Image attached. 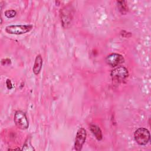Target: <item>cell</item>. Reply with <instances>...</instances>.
<instances>
[{
  "instance_id": "6da1fadb",
  "label": "cell",
  "mask_w": 151,
  "mask_h": 151,
  "mask_svg": "<svg viewBox=\"0 0 151 151\" xmlns=\"http://www.w3.org/2000/svg\"><path fill=\"white\" fill-rule=\"evenodd\" d=\"M73 17V8L70 5L64 6L60 11V18L62 25L67 28L70 27Z\"/></svg>"
},
{
  "instance_id": "8fae6325",
  "label": "cell",
  "mask_w": 151,
  "mask_h": 151,
  "mask_svg": "<svg viewBox=\"0 0 151 151\" xmlns=\"http://www.w3.org/2000/svg\"><path fill=\"white\" fill-rule=\"evenodd\" d=\"M22 150H35L33 146H32V145L31 144V142H30L29 139H28L27 140L25 141V142L24 143V144L22 146Z\"/></svg>"
},
{
  "instance_id": "5b68a950",
  "label": "cell",
  "mask_w": 151,
  "mask_h": 151,
  "mask_svg": "<svg viewBox=\"0 0 151 151\" xmlns=\"http://www.w3.org/2000/svg\"><path fill=\"white\" fill-rule=\"evenodd\" d=\"M14 120L18 128L21 130H25L28 128L29 123L25 113L18 110L15 113Z\"/></svg>"
},
{
  "instance_id": "52a82bcc",
  "label": "cell",
  "mask_w": 151,
  "mask_h": 151,
  "mask_svg": "<svg viewBox=\"0 0 151 151\" xmlns=\"http://www.w3.org/2000/svg\"><path fill=\"white\" fill-rule=\"evenodd\" d=\"M106 63L111 67H116L124 62V57L119 54L112 53L107 56Z\"/></svg>"
},
{
  "instance_id": "3957f363",
  "label": "cell",
  "mask_w": 151,
  "mask_h": 151,
  "mask_svg": "<svg viewBox=\"0 0 151 151\" xmlns=\"http://www.w3.org/2000/svg\"><path fill=\"white\" fill-rule=\"evenodd\" d=\"M149 131L145 127L137 129L134 133V140L139 145H146L150 140Z\"/></svg>"
},
{
  "instance_id": "4fadbf2b",
  "label": "cell",
  "mask_w": 151,
  "mask_h": 151,
  "mask_svg": "<svg viewBox=\"0 0 151 151\" xmlns=\"http://www.w3.org/2000/svg\"><path fill=\"white\" fill-rule=\"evenodd\" d=\"M6 86H7V88L8 89H11L12 87H13V86L11 83V81L9 79H7L6 81Z\"/></svg>"
},
{
  "instance_id": "7c38bea8",
  "label": "cell",
  "mask_w": 151,
  "mask_h": 151,
  "mask_svg": "<svg viewBox=\"0 0 151 151\" xmlns=\"http://www.w3.org/2000/svg\"><path fill=\"white\" fill-rule=\"evenodd\" d=\"M17 12L14 9H8L5 11V15L8 18H12L15 17Z\"/></svg>"
},
{
  "instance_id": "ba28073f",
  "label": "cell",
  "mask_w": 151,
  "mask_h": 151,
  "mask_svg": "<svg viewBox=\"0 0 151 151\" xmlns=\"http://www.w3.org/2000/svg\"><path fill=\"white\" fill-rule=\"evenodd\" d=\"M42 66V58L41 55H37L35 58L34 64L32 68V71L36 75L38 74L41 71Z\"/></svg>"
},
{
  "instance_id": "30bf717a",
  "label": "cell",
  "mask_w": 151,
  "mask_h": 151,
  "mask_svg": "<svg viewBox=\"0 0 151 151\" xmlns=\"http://www.w3.org/2000/svg\"><path fill=\"white\" fill-rule=\"evenodd\" d=\"M117 6L119 8V11L122 12V14H125L127 11V6L126 5L125 1H117Z\"/></svg>"
},
{
  "instance_id": "277c9868",
  "label": "cell",
  "mask_w": 151,
  "mask_h": 151,
  "mask_svg": "<svg viewBox=\"0 0 151 151\" xmlns=\"http://www.w3.org/2000/svg\"><path fill=\"white\" fill-rule=\"evenodd\" d=\"M33 28L32 25H11L6 27L5 31L10 34L20 35L29 32Z\"/></svg>"
},
{
  "instance_id": "7a4b0ae2",
  "label": "cell",
  "mask_w": 151,
  "mask_h": 151,
  "mask_svg": "<svg viewBox=\"0 0 151 151\" xmlns=\"http://www.w3.org/2000/svg\"><path fill=\"white\" fill-rule=\"evenodd\" d=\"M110 76L113 81L117 83H123L129 77V71L126 67L119 66L111 71Z\"/></svg>"
},
{
  "instance_id": "8992f818",
  "label": "cell",
  "mask_w": 151,
  "mask_h": 151,
  "mask_svg": "<svg viewBox=\"0 0 151 151\" xmlns=\"http://www.w3.org/2000/svg\"><path fill=\"white\" fill-rule=\"evenodd\" d=\"M86 131L84 128L81 127L78 130L74 143V149L76 150L79 151L82 149L83 145L86 141Z\"/></svg>"
},
{
  "instance_id": "9c48e42d",
  "label": "cell",
  "mask_w": 151,
  "mask_h": 151,
  "mask_svg": "<svg viewBox=\"0 0 151 151\" xmlns=\"http://www.w3.org/2000/svg\"><path fill=\"white\" fill-rule=\"evenodd\" d=\"M90 131L95 136L96 138L98 140H101L102 139L103 136H102L101 130L99 126L92 124H90Z\"/></svg>"
}]
</instances>
